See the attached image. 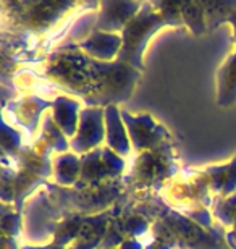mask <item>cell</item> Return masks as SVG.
I'll list each match as a JSON object with an SVG mask.
<instances>
[{
    "mask_svg": "<svg viewBox=\"0 0 236 249\" xmlns=\"http://www.w3.org/2000/svg\"><path fill=\"white\" fill-rule=\"evenodd\" d=\"M47 74L73 89L88 107H109L131 97L141 71L120 60L99 62L76 52H65L47 65Z\"/></svg>",
    "mask_w": 236,
    "mask_h": 249,
    "instance_id": "obj_1",
    "label": "cell"
},
{
    "mask_svg": "<svg viewBox=\"0 0 236 249\" xmlns=\"http://www.w3.org/2000/svg\"><path fill=\"white\" fill-rule=\"evenodd\" d=\"M182 24H184L182 18V2H144L136 17L123 29V46L117 60L143 71V55L150 37L163 26Z\"/></svg>",
    "mask_w": 236,
    "mask_h": 249,
    "instance_id": "obj_2",
    "label": "cell"
},
{
    "mask_svg": "<svg viewBox=\"0 0 236 249\" xmlns=\"http://www.w3.org/2000/svg\"><path fill=\"white\" fill-rule=\"evenodd\" d=\"M105 138V108L86 107L79 112L78 133L70 141L73 152L84 154L97 149Z\"/></svg>",
    "mask_w": 236,
    "mask_h": 249,
    "instance_id": "obj_3",
    "label": "cell"
},
{
    "mask_svg": "<svg viewBox=\"0 0 236 249\" xmlns=\"http://www.w3.org/2000/svg\"><path fill=\"white\" fill-rule=\"evenodd\" d=\"M141 7L143 2H102L94 29L110 34L123 33Z\"/></svg>",
    "mask_w": 236,
    "mask_h": 249,
    "instance_id": "obj_4",
    "label": "cell"
},
{
    "mask_svg": "<svg viewBox=\"0 0 236 249\" xmlns=\"http://www.w3.org/2000/svg\"><path fill=\"white\" fill-rule=\"evenodd\" d=\"M122 118L125 122V126L128 129L131 144L139 154L145 151V149H152L155 144L162 142V138L167 136L163 128H159L157 123L147 113L133 117L127 110H122Z\"/></svg>",
    "mask_w": 236,
    "mask_h": 249,
    "instance_id": "obj_5",
    "label": "cell"
},
{
    "mask_svg": "<svg viewBox=\"0 0 236 249\" xmlns=\"http://www.w3.org/2000/svg\"><path fill=\"white\" fill-rule=\"evenodd\" d=\"M123 46L122 34H110L102 31H94L84 41L78 42L76 47L83 49L88 57L99 62H115Z\"/></svg>",
    "mask_w": 236,
    "mask_h": 249,
    "instance_id": "obj_6",
    "label": "cell"
},
{
    "mask_svg": "<svg viewBox=\"0 0 236 249\" xmlns=\"http://www.w3.org/2000/svg\"><path fill=\"white\" fill-rule=\"evenodd\" d=\"M105 142L120 157L129 156L131 139L122 118V110H118L117 106L105 107Z\"/></svg>",
    "mask_w": 236,
    "mask_h": 249,
    "instance_id": "obj_7",
    "label": "cell"
},
{
    "mask_svg": "<svg viewBox=\"0 0 236 249\" xmlns=\"http://www.w3.org/2000/svg\"><path fill=\"white\" fill-rule=\"evenodd\" d=\"M74 3H63V2H54V3H24L26 13L23 15L24 23L29 24L33 29H46L50 24L55 23L60 15L72 8Z\"/></svg>",
    "mask_w": 236,
    "mask_h": 249,
    "instance_id": "obj_8",
    "label": "cell"
},
{
    "mask_svg": "<svg viewBox=\"0 0 236 249\" xmlns=\"http://www.w3.org/2000/svg\"><path fill=\"white\" fill-rule=\"evenodd\" d=\"M52 118L57 123V126L62 129L65 136L74 138L79 124V104L74 99L68 96H58L52 101Z\"/></svg>",
    "mask_w": 236,
    "mask_h": 249,
    "instance_id": "obj_9",
    "label": "cell"
},
{
    "mask_svg": "<svg viewBox=\"0 0 236 249\" xmlns=\"http://www.w3.org/2000/svg\"><path fill=\"white\" fill-rule=\"evenodd\" d=\"M217 104L230 107L236 104V52H233L217 73Z\"/></svg>",
    "mask_w": 236,
    "mask_h": 249,
    "instance_id": "obj_10",
    "label": "cell"
},
{
    "mask_svg": "<svg viewBox=\"0 0 236 249\" xmlns=\"http://www.w3.org/2000/svg\"><path fill=\"white\" fill-rule=\"evenodd\" d=\"M202 173L209 178L210 189L220 196H232L236 191V157L227 165L209 167Z\"/></svg>",
    "mask_w": 236,
    "mask_h": 249,
    "instance_id": "obj_11",
    "label": "cell"
},
{
    "mask_svg": "<svg viewBox=\"0 0 236 249\" xmlns=\"http://www.w3.org/2000/svg\"><path fill=\"white\" fill-rule=\"evenodd\" d=\"M107 178H112L105 167L102 159V149L97 147L94 151L81 156V175H79V186L91 185V183L104 181Z\"/></svg>",
    "mask_w": 236,
    "mask_h": 249,
    "instance_id": "obj_12",
    "label": "cell"
},
{
    "mask_svg": "<svg viewBox=\"0 0 236 249\" xmlns=\"http://www.w3.org/2000/svg\"><path fill=\"white\" fill-rule=\"evenodd\" d=\"M54 178L58 185H74L81 175V159L74 152L60 154L54 159Z\"/></svg>",
    "mask_w": 236,
    "mask_h": 249,
    "instance_id": "obj_13",
    "label": "cell"
},
{
    "mask_svg": "<svg viewBox=\"0 0 236 249\" xmlns=\"http://www.w3.org/2000/svg\"><path fill=\"white\" fill-rule=\"evenodd\" d=\"M47 107H52V102H46V101H42L41 97H36V96H29L24 99L23 102H15L12 106L17 118L24 126L29 128L31 133L36 131L37 122H39V118H41L39 115H41L44 108H47Z\"/></svg>",
    "mask_w": 236,
    "mask_h": 249,
    "instance_id": "obj_14",
    "label": "cell"
},
{
    "mask_svg": "<svg viewBox=\"0 0 236 249\" xmlns=\"http://www.w3.org/2000/svg\"><path fill=\"white\" fill-rule=\"evenodd\" d=\"M70 147V142L67 141V136L63 134V131L57 126V123L54 122L52 117L44 118L42 124V134L41 139L37 141V151H41L44 154L49 152H63Z\"/></svg>",
    "mask_w": 236,
    "mask_h": 249,
    "instance_id": "obj_15",
    "label": "cell"
},
{
    "mask_svg": "<svg viewBox=\"0 0 236 249\" xmlns=\"http://www.w3.org/2000/svg\"><path fill=\"white\" fill-rule=\"evenodd\" d=\"M182 18L183 23L191 29L196 36L207 33V19L200 2H182Z\"/></svg>",
    "mask_w": 236,
    "mask_h": 249,
    "instance_id": "obj_16",
    "label": "cell"
},
{
    "mask_svg": "<svg viewBox=\"0 0 236 249\" xmlns=\"http://www.w3.org/2000/svg\"><path fill=\"white\" fill-rule=\"evenodd\" d=\"M207 19V29L212 31L222 23H227L228 17L236 10V2H200Z\"/></svg>",
    "mask_w": 236,
    "mask_h": 249,
    "instance_id": "obj_17",
    "label": "cell"
},
{
    "mask_svg": "<svg viewBox=\"0 0 236 249\" xmlns=\"http://www.w3.org/2000/svg\"><path fill=\"white\" fill-rule=\"evenodd\" d=\"M215 217L222 222L225 227H233L235 218H236V193L232 196H220L218 204L214 209Z\"/></svg>",
    "mask_w": 236,
    "mask_h": 249,
    "instance_id": "obj_18",
    "label": "cell"
},
{
    "mask_svg": "<svg viewBox=\"0 0 236 249\" xmlns=\"http://www.w3.org/2000/svg\"><path fill=\"white\" fill-rule=\"evenodd\" d=\"M2 147L5 154H10L12 157L18 156V151L21 147V136L17 129L10 128L7 122H2Z\"/></svg>",
    "mask_w": 236,
    "mask_h": 249,
    "instance_id": "obj_19",
    "label": "cell"
},
{
    "mask_svg": "<svg viewBox=\"0 0 236 249\" xmlns=\"http://www.w3.org/2000/svg\"><path fill=\"white\" fill-rule=\"evenodd\" d=\"M102 159L105 162V167H107V170L110 173V177H112V180L115 178H118L120 175L123 173L125 170V159L120 157L117 152H113L110 147H102Z\"/></svg>",
    "mask_w": 236,
    "mask_h": 249,
    "instance_id": "obj_20",
    "label": "cell"
},
{
    "mask_svg": "<svg viewBox=\"0 0 236 249\" xmlns=\"http://www.w3.org/2000/svg\"><path fill=\"white\" fill-rule=\"evenodd\" d=\"M122 227H123V233H127V235H129V238L136 240L139 235L145 233L149 225L141 215H133V217L125 218L122 222Z\"/></svg>",
    "mask_w": 236,
    "mask_h": 249,
    "instance_id": "obj_21",
    "label": "cell"
},
{
    "mask_svg": "<svg viewBox=\"0 0 236 249\" xmlns=\"http://www.w3.org/2000/svg\"><path fill=\"white\" fill-rule=\"evenodd\" d=\"M19 227H21V218H19V212H10V215H7V212L3 211L2 213V235L7 236H17L19 233Z\"/></svg>",
    "mask_w": 236,
    "mask_h": 249,
    "instance_id": "obj_22",
    "label": "cell"
},
{
    "mask_svg": "<svg viewBox=\"0 0 236 249\" xmlns=\"http://www.w3.org/2000/svg\"><path fill=\"white\" fill-rule=\"evenodd\" d=\"M118 249H144V246H143V243H139L138 240H134V238H127Z\"/></svg>",
    "mask_w": 236,
    "mask_h": 249,
    "instance_id": "obj_23",
    "label": "cell"
},
{
    "mask_svg": "<svg viewBox=\"0 0 236 249\" xmlns=\"http://www.w3.org/2000/svg\"><path fill=\"white\" fill-rule=\"evenodd\" d=\"M19 249H65V246L58 245L57 241H54L52 245H47V246H23Z\"/></svg>",
    "mask_w": 236,
    "mask_h": 249,
    "instance_id": "obj_24",
    "label": "cell"
},
{
    "mask_svg": "<svg viewBox=\"0 0 236 249\" xmlns=\"http://www.w3.org/2000/svg\"><path fill=\"white\" fill-rule=\"evenodd\" d=\"M228 241H230V246L236 248V218H235V223H233V230L228 233Z\"/></svg>",
    "mask_w": 236,
    "mask_h": 249,
    "instance_id": "obj_25",
    "label": "cell"
},
{
    "mask_svg": "<svg viewBox=\"0 0 236 249\" xmlns=\"http://www.w3.org/2000/svg\"><path fill=\"white\" fill-rule=\"evenodd\" d=\"M227 23H230V24L233 26V31H235V44H236V10L228 17Z\"/></svg>",
    "mask_w": 236,
    "mask_h": 249,
    "instance_id": "obj_26",
    "label": "cell"
}]
</instances>
